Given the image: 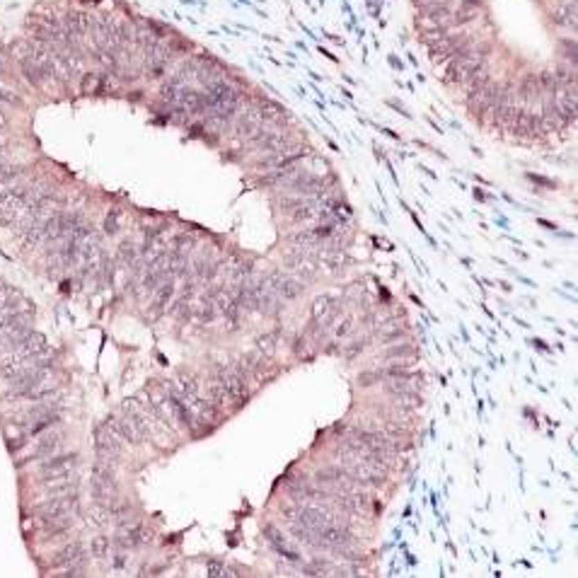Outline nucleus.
<instances>
[{"label": "nucleus", "mask_w": 578, "mask_h": 578, "mask_svg": "<svg viewBox=\"0 0 578 578\" xmlns=\"http://www.w3.org/2000/svg\"><path fill=\"white\" fill-rule=\"evenodd\" d=\"M578 0H409L441 83L482 128L522 146L574 138L578 85L532 49L578 66Z\"/></svg>", "instance_id": "f257e3e1"}, {"label": "nucleus", "mask_w": 578, "mask_h": 578, "mask_svg": "<svg viewBox=\"0 0 578 578\" xmlns=\"http://www.w3.org/2000/svg\"><path fill=\"white\" fill-rule=\"evenodd\" d=\"M80 465V455L78 452H56V455L46 457V460H39L37 465V479L39 482H53V479H63V477H71L78 472Z\"/></svg>", "instance_id": "f03ea898"}, {"label": "nucleus", "mask_w": 578, "mask_h": 578, "mask_svg": "<svg viewBox=\"0 0 578 578\" xmlns=\"http://www.w3.org/2000/svg\"><path fill=\"white\" fill-rule=\"evenodd\" d=\"M34 438H37V443H34L32 452H29V455L24 457L22 462H32V460L39 462V460H46V457H51V455H56V452H61L63 445H66V441H68L66 431H61L58 426L49 428V431L39 433V436H34Z\"/></svg>", "instance_id": "7ed1b4c3"}, {"label": "nucleus", "mask_w": 578, "mask_h": 578, "mask_svg": "<svg viewBox=\"0 0 578 578\" xmlns=\"http://www.w3.org/2000/svg\"><path fill=\"white\" fill-rule=\"evenodd\" d=\"M90 559V547L83 540H66L61 547L51 552V566L53 569H66V566L76 564V561Z\"/></svg>", "instance_id": "20e7f679"}, {"label": "nucleus", "mask_w": 578, "mask_h": 578, "mask_svg": "<svg viewBox=\"0 0 578 578\" xmlns=\"http://www.w3.org/2000/svg\"><path fill=\"white\" fill-rule=\"evenodd\" d=\"M377 358L385 363H392V361H402V363H416L418 358H421V353H418V346L411 341H397V343H390V346H385L380 353H377Z\"/></svg>", "instance_id": "39448f33"}, {"label": "nucleus", "mask_w": 578, "mask_h": 578, "mask_svg": "<svg viewBox=\"0 0 578 578\" xmlns=\"http://www.w3.org/2000/svg\"><path fill=\"white\" fill-rule=\"evenodd\" d=\"M264 537H266L269 542H271V547L278 552L281 556H286V559H291V561H300V556H298V552L291 547V542H288V537L283 535L281 530H278L273 522H266L264 525Z\"/></svg>", "instance_id": "423d86ee"}, {"label": "nucleus", "mask_w": 578, "mask_h": 578, "mask_svg": "<svg viewBox=\"0 0 578 578\" xmlns=\"http://www.w3.org/2000/svg\"><path fill=\"white\" fill-rule=\"evenodd\" d=\"M346 315V303H343V298H332L330 307L325 310V315L320 317V322H317V330L320 332H330L337 327V322L341 320V317Z\"/></svg>", "instance_id": "0eeeda50"}, {"label": "nucleus", "mask_w": 578, "mask_h": 578, "mask_svg": "<svg viewBox=\"0 0 578 578\" xmlns=\"http://www.w3.org/2000/svg\"><path fill=\"white\" fill-rule=\"evenodd\" d=\"M305 291H307V283H303L298 276H286V278H283L281 286H278V296H281L286 303L300 300L303 293H305Z\"/></svg>", "instance_id": "6e6552de"}, {"label": "nucleus", "mask_w": 578, "mask_h": 578, "mask_svg": "<svg viewBox=\"0 0 578 578\" xmlns=\"http://www.w3.org/2000/svg\"><path fill=\"white\" fill-rule=\"evenodd\" d=\"M174 382H177V385L182 387L184 392H189V395H201V385H203V377H198L196 373H189V371H179L177 375H174Z\"/></svg>", "instance_id": "1a4fd4ad"}, {"label": "nucleus", "mask_w": 578, "mask_h": 578, "mask_svg": "<svg viewBox=\"0 0 578 578\" xmlns=\"http://www.w3.org/2000/svg\"><path fill=\"white\" fill-rule=\"evenodd\" d=\"M278 337H281V332H264V334H257L254 337V346H257V351H262L264 356H273L278 348Z\"/></svg>", "instance_id": "9d476101"}, {"label": "nucleus", "mask_w": 578, "mask_h": 578, "mask_svg": "<svg viewBox=\"0 0 578 578\" xmlns=\"http://www.w3.org/2000/svg\"><path fill=\"white\" fill-rule=\"evenodd\" d=\"M380 382H382L380 368H373V371H358V375H356V385L361 387V390H371V387L380 385Z\"/></svg>", "instance_id": "9b49d317"}, {"label": "nucleus", "mask_w": 578, "mask_h": 578, "mask_svg": "<svg viewBox=\"0 0 578 578\" xmlns=\"http://www.w3.org/2000/svg\"><path fill=\"white\" fill-rule=\"evenodd\" d=\"M109 552H112V540L107 535H97L90 542V556H94V559H107Z\"/></svg>", "instance_id": "f8f14e48"}, {"label": "nucleus", "mask_w": 578, "mask_h": 578, "mask_svg": "<svg viewBox=\"0 0 578 578\" xmlns=\"http://www.w3.org/2000/svg\"><path fill=\"white\" fill-rule=\"evenodd\" d=\"M407 334H409V330H407V325H400V327H392V332H385V330L377 332V341H380L382 346H390V343L405 341Z\"/></svg>", "instance_id": "ddd939ff"}, {"label": "nucleus", "mask_w": 578, "mask_h": 578, "mask_svg": "<svg viewBox=\"0 0 578 578\" xmlns=\"http://www.w3.org/2000/svg\"><path fill=\"white\" fill-rule=\"evenodd\" d=\"M303 511V503H296V501H281V506H278V516H281L283 522H296L298 516H300Z\"/></svg>", "instance_id": "4468645a"}, {"label": "nucleus", "mask_w": 578, "mask_h": 578, "mask_svg": "<svg viewBox=\"0 0 578 578\" xmlns=\"http://www.w3.org/2000/svg\"><path fill=\"white\" fill-rule=\"evenodd\" d=\"M332 303V296H317L315 300H312V320L320 322V317L325 315V310L330 307Z\"/></svg>", "instance_id": "2eb2a0df"}, {"label": "nucleus", "mask_w": 578, "mask_h": 578, "mask_svg": "<svg viewBox=\"0 0 578 578\" xmlns=\"http://www.w3.org/2000/svg\"><path fill=\"white\" fill-rule=\"evenodd\" d=\"M356 330V322H353V317H341V325L337 327V332H334V337H337V341L339 339H348V337H353V332Z\"/></svg>", "instance_id": "dca6fc26"}, {"label": "nucleus", "mask_w": 578, "mask_h": 578, "mask_svg": "<svg viewBox=\"0 0 578 578\" xmlns=\"http://www.w3.org/2000/svg\"><path fill=\"white\" fill-rule=\"evenodd\" d=\"M366 343H368V339H358V341L353 343V346H348V348H346V351H348V353H346V358H356L358 353L363 351V346H366Z\"/></svg>", "instance_id": "f3484780"}, {"label": "nucleus", "mask_w": 578, "mask_h": 578, "mask_svg": "<svg viewBox=\"0 0 578 578\" xmlns=\"http://www.w3.org/2000/svg\"><path fill=\"white\" fill-rule=\"evenodd\" d=\"M375 312L373 310H366V315H363V320H361V325L363 327H375Z\"/></svg>", "instance_id": "a211bd4d"}]
</instances>
